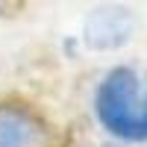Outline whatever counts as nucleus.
Segmentation results:
<instances>
[{
	"instance_id": "obj_2",
	"label": "nucleus",
	"mask_w": 147,
	"mask_h": 147,
	"mask_svg": "<svg viewBox=\"0 0 147 147\" xmlns=\"http://www.w3.org/2000/svg\"><path fill=\"white\" fill-rule=\"evenodd\" d=\"M136 30V18L127 6H100L85 18L82 38L91 50H115L127 44Z\"/></svg>"
},
{
	"instance_id": "obj_4",
	"label": "nucleus",
	"mask_w": 147,
	"mask_h": 147,
	"mask_svg": "<svg viewBox=\"0 0 147 147\" xmlns=\"http://www.w3.org/2000/svg\"><path fill=\"white\" fill-rule=\"evenodd\" d=\"M0 3H3V0H0Z\"/></svg>"
},
{
	"instance_id": "obj_1",
	"label": "nucleus",
	"mask_w": 147,
	"mask_h": 147,
	"mask_svg": "<svg viewBox=\"0 0 147 147\" xmlns=\"http://www.w3.org/2000/svg\"><path fill=\"white\" fill-rule=\"evenodd\" d=\"M97 121L118 138L147 141V80L132 68L109 71L94 94Z\"/></svg>"
},
{
	"instance_id": "obj_3",
	"label": "nucleus",
	"mask_w": 147,
	"mask_h": 147,
	"mask_svg": "<svg viewBox=\"0 0 147 147\" xmlns=\"http://www.w3.org/2000/svg\"><path fill=\"white\" fill-rule=\"evenodd\" d=\"M44 127L21 106H0V147H38Z\"/></svg>"
}]
</instances>
